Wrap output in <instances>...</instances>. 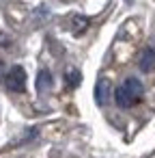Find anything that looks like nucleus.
Instances as JSON below:
<instances>
[{
	"mask_svg": "<svg viewBox=\"0 0 155 158\" xmlns=\"http://www.w3.org/2000/svg\"><path fill=\"white\" fill-rule=\"evenodd\" d=\"M110 80L108 78H99L97 85H95V100L99 106H106L108 104V98H110Z\"/></svg>",
	"mask_w": 155,
	"mask_h": 158,
	"instance_id": "nucleus-3",
	"label": "nucleus"
},
{
	"mask_svg": "<svg viewBox=\"0 0 155 158\" xmlns=\"http://www.w3.org/2000/svg\"><path fill=\"white\" fill-rule=\"evenodd\" d=\"M65 78H67L69 87H78V85L82 82V74H80L76 67H69V69H67V74H65Z\"/></svg>",
	"mask_w": 155,
	"mask_h": 158,
	"instance_id": "nucleus-6",
	"label": "nucleus"
},
{
	"mask_svg": "<svg viewBox=\"0 0 155 158\" xmlns=\"http://www.w3.org/2000/svg\"><path fill=\"white\" fill-rule=\"evenodd\" d=\"M142 91H144V89H142V82H140L138 78H125L123 85L114 91V102H116L121 108H129V106H134V104L140 102Z\"/></svg>",
	"mask_w": 155,
	"mask_h": 158,
	"instance_id": "nucleus-1",
	"label": "nucleus"
},
{
	"mask_svg": "<svg viewBox=\"0 0 155 158\" xmlns=\"http://www.w3.org/2000/svg\"><path fill=\"white\" fill-rule=\"evenodd\" d=\"M138 65H140V69H144V72L153 69V65H155V50H153V48L142 50V54H140V59H138Z\"/></svg>",
	"mask_w": 155,
	"mask_h": 158,
	"instance_id": "nucleus-4",
	"label": "nucleus"
},
{
	"mask_svg": "<svg viewBox=\"0 0 155 158\" xmlns=\"http://www.w3.org/2000/svg\"><path fill=\"white\" fill-rule=\"evenodd\" d=\"M50 87H52V72H50V69H41V72L37 74V91L43 93V91H48Z\"/></svg>",
	"mask_w": 155,
	"mask_h": 158,
	"instance_id": "nucleus-5",
	"label": "nucleus"
},
{
	"mask_svg": "<svg viewBox=\"0 0 155 158\" xmlns=\"http://www.w3.org/2000/svg\"><path fill=\"white\" fill-rule=\"evenodd\" d=\"M2 76H5V65L0 63V78H2Z\"/></svg>",
	"mask_w": 155,
	"mask_h": 158,
	"instance_id": "nucleus-8",
	"label": "nucleus"
},
{
	"mask_svg": "<svg viewBox=\"0 0 155 158\" xmlns=\"http://www.w3.org/2000/svg\"><path fill=\"white\" fill-rule=\"evenodd\" d=\"M71 24H73V31H76V33H82V31L88 28V18H84V15H73Z\"/></svg>",
	"mask_w": 155,
	"mask_h": 158,
	"instance_id": "nucleus-7",
	"label": "nucleus"
},
{
	"mask_svg": "<svg viewBox=\"0 0 155 158\" xmlns=\"http://www.w3.org/2000/svg\"><path fill=\"white\" fill-rule=\"evenodd\" d=\"M5 80H7V89H9V91L22 93V91L26 89V72H24V67H20V65L11 67V72L7 74Z\"/></svg>",
	"mask_w": 155,
	"mask_h": 158,
	"instance_id": "nucleus-2",
	"label": "nucleus"
}]
</instances>
